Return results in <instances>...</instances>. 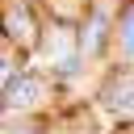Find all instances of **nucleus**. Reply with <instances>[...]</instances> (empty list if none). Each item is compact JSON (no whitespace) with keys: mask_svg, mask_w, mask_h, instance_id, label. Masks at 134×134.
<instances>
[{"mask_svg":"<svg viewBox=\"0 0 134 134\" xmlns=\"http://www.w3.org/2000/svg\"><path fill=\"white\" fill-rule=\"evenodd\" d=\"M38 96H42V84L38 80H13L8 84V109H29Z\"/></svg>","mask_w":134,"mask_h":134,"instance_id":"f257e3e1","label":"nucleus"},{"mask_svg":"<svg viewBox=\"0 0 134 134\" xmlns=\"http://www.w3.org/2000/svg\"><path fill=\"white\" fill-rule=\"evenodd\" d=\"M46 50H50V54H54L63 67H71V63H75V46H71V34H67L63 25H54V29H50V38H46Z\"/></svg>","mask_w":134,"mask_h":134,"instance_id":"f03ea898","label":"nucleus"},{"mask_svg":"<svg viewBox=\"0 0 134 134\" xmlns=\"http://www.w3.org/2000/svg\"><path fill=\"white\" fill-rule=\"evenodd\" d=\"M105 105L117 109V113H134V84H113L109 96H105Z\"/></svg>","mask_w":134,"mask_h":134,"instance_id":"7ed1b4c3","label":"nucleus"},{"mask_svg":"<svg viewBox=\"0 0 134 134\" xmlns=\"http://www.w3.org/2000/svg\"><path fill=\"white\" fill-rule=\"evenodd\" d=\"M100 38H105V17H100V13H96V17H92V21H88V29H84V38H80V46H84V50H88V54H92V50H96V46H100Z\"/></svg>","mask_w":134,"mask_h":134,"instance_id":"20e7f679","label":"nucleus"},{"mask_svg":"<svg viewBox=\"0 0 134 134\" xmlns=\"http://www.w3.org/2000/svg\"><path fill=\"white\" fill-rule=\"evenodd\" d=\"M8 34H13V38H29V34H34L29 13H17V8H13V13H8Z\"/></svg>","mask_w":134,"mask_h":134,"instance_id":"39448f33","label":"nucleus"},{"mask_svg":"<svg viewBox=\"0 0 134 134\" xmlns=\"http://www.w3.org/2000/svg\"><path fill=\"white\" fill-rule=\"evenodd\" d=\"M121 50L126 54H134V8L126 13V21H121Z\"/></svg>","mask_w":134,"mask_h":134,"instance_id":"423d86ee","label":"nucleus"},{"mask_svg":"<svg viewBox=\"0 0 134 134\" xmlns=\"http://www.w3.org/2000/svg\"><path fill=\"white\" fill-rule=\"evenodd\" d=\"M8 134H29V130H8Z\"/></svg>","mask_w":134,"mask_h":134,"instance_id":"0eeeda50","label":"nucleus"}]
</instances>
